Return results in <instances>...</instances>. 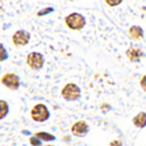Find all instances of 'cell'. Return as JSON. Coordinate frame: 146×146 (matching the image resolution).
<instances>
[{
    "mask_svg": "<svg viewBox=\"0 0 146 146\" xmlns=\"http://www.w3.org/2000/svg\"><path fill=\"white\" fill-rule=\"evenodd\" d=\"M66 26L71 29V31H81L84 28L87 23L86 17L81 13H77V12H72V13L68 14L64 19Z\"/></svg>",
    "mask_w": 146,
    "mask_h": 146,
    "instance_id": "cell-1",
    "label": "cell"
},
{
    "mask_svg": "<svg viewBox=\"0 0 146 146\" xmlns=\"http://www.w3.org/2000/svg\"><path fill=\"white\" fill-rule=\"evenodd\" d=\"M29 143H31L32 146H42V140L38 137H35V136L29 138Z\"/></svg>",
    "mask_w": 146,
    "mask_h": 146,
    "instance_id": "cell-15",
    "label": "cell"
},
{
    "mask_svg": "<svg viewBox=\"0 0 146 146\" xmlns=\"http://www.w3.org/2000/svg\"><path fill=\"white\" fill-rule=\"evenodd\" d=\"M1 84L9 90H18L20 87V77L14 72H7L1 77Z\"/></svg>",
    "mask_w": 146,
    "mask_h": 146,
    "instance_id": "cell-6",
    "label": "cell"
},
{
    "mask_svg": "<svg viewBox=\"0 0 146 146\" xmlns=\"http://www.w3.org/2000/svg\"><path fill=\"white\" fill-rule=\"evenodd\" d=\"M105 4L110 7H116V6H119L121 3H123V0H104Z\"/></svg>",
    "mask_w": 146,
    "mask_h": 146,
    "instance_id": "cell-16",
    "label": "cell"
},
{
    "mask_svg": "<svg viewBox=\"0 0 146 146\" xmlns=\"http://www.w3.org/2000/svg\"><path fill=\"white\" fill-rule=\"evenodd\" d=\"M89 132V125L86 120H77L71 126V133L76 137H84Z\"/></svg>",
    "mask_w": 146,
    "mask_h": 146,
    "instance_id": "cell-7",
    "label": "cell"
},
{
    "mask_svg": "<svg viewBox=\"0 0 146 146\" xmlns=\"http://www.w3.org/2000/svg\"><path fill=\"white\" fill-rule=\"evenodd\" d=\"M62 97L68 102H75L81 97V88L75 83H67L62 89Z\"/></svg>",
    "mask_w": 146,
    "mask_h": 146,
    "instance_id": "cell-3",
    "label": "cell"
},
{
    "mask_svg": "<svg viewBox=\"0 0 146 146\" xmlns=\"http://www.w3.org/2000/svg\"><path fill=\"white\" fill-rule=\"evenodd\" d=\"M26 63L32 70H41L44 66V56L39 52H31L26 57Z\"/></svg>",
    "mask_w": 146,
    "mask_h": 146,
    "instance_id": "cell-4",
    "label": "cell"
},
{
    "mask_svg": "<svg viewBox=\"0 0 146 146\" xmlns=\"http://www.w3.org/2000/svg\"><path fill=\"white\" fill-rule=\"evenodd\" d=\"M129 35L132 40L135 41H140L143 38H144V31L140 26H137V25H133L129 28Z\"/></svg>",
    "mask_w": 146,
    "mask_h": 146,
    "instance_id": "cell-9",
    "label": "cell"
},
{
    "mask_svg": "<svg viewBox=\"0 0 146 146\" xmlns=\"http://www.w3.org/2000/svg\"><path fill=\"white\" fill-rule=\"evenodd\" d=\"M54 11H55V9H54L53 7H44V8L40 9L38 13H36V17H46V15H48V14L53 13Z\"/></svg>",
    "mask_w": 146,
    "mask_h": 146,
    "instance_id": "cell-14",
    "label": "cell"
},
{
    "mask_svg": "<svg viewBox=\"0 0 146 146\" xmlns=\"http://www.w3.org/2000/svg\"><path fill=\"white\" fill-rule=\"evenodd\" d=\"M44 146H54V145H44Z\"/></svg>",
    "mask_w": 146,
    "mask_h": 146,
    "instance_id": "cell-19",
    "label": "cell"
},
{
    "mask_svg": "<svg viewBox=\"0 0 146 146\" xmlns=\"http://www.w3.org/2000/svg\"><path fill=\"white\" fill-rule=\"evenodd\" d=\"M8 58V52L6 49V47L0 42V62H5Z\"/></svg>",
    "mask_w": 146,
    "mask_h": 146,
    "instance_id": "cell-13",
    "label": "cell"
},
{
    "mask_svg": "<svg viewBox=\"0 0 146 146\" xmlns=\"http://www.w3.org/2000/svg\"><path fill=\"white\" fill-rule=\"evenodd\" d=\"M9 112V106L8 103L4 100H0V120L4 119Z\"/></svg>",
    "mask_w": 146,
    "mask_h": 146,
    "instance_id": "cell-11",
    "label": "cell"
},
{
    "mask_svg": "<svg viewBox=\"0 0 146 146\" xmlns=\"http://www.w3.org/2000/svg\"><path fill=\"white\" fill-rule=\"evenodd\" d=\"M34 136L38 137V138H40L42 141H43V140H44V141H53V140H55V136H54V135H50V133H48V132H42V131H40V132H36Z\"/></svg>",
    "mask_w": 146,
    "mask_h": 146,
    "instance_id": "cell-12",
    "label": "cell"
},
{
    "mask_svg": "<svg viewBox=\"0 0 146 146\" xmlns=\"http://www.w3.org/2000/svg\"><path fill=\"white\" fill-rule=\"evenodd\" d=\"M132 123L138 129H144L146 126V112L141 111L138 115H136L132 119Z\"/></svg>",
    "mask_w": 146,
    "mask_h": 146,
    "instance_id": "cell-10",
    "label": "cell"
},
{
    "mask_svg": "<svg viewBox=\"0 0 146 146\" xmlns=\"http://www.w3.org/2000/svg\"><path fill=\"white\" fill-rule=\"evenodd\" d=\"M126 56L131 62L135 63V62H139L140 58L144 56V53L138 46H131L126 50Z\"/></svg>",
    "mask_w": 146,
    "mask_h": 146,
    "instance_id": "cell-8",
    "label": "cell"
},
{
    "mask_svg": "<svg viewBox=\"0 0 146 146\" xmlns=\"http://www.w3.org/2000/svg\"><path fill=\"white\" fill-rule=\"evenodd\" d=\"M31 41V33L26 29H19L12 35V42L17 47H25Z\"/></svg>",
    "mask_w": 146,
    "mask_h": 146,
    "instance_id": "cell-5",
    "label": "cell"
},
{
    "mask_svg": "<svg viewBox=\"0 0 146 146\" xmlns=\"http://www.w3.org/2000/svg\"><path fill=\"white\" fill-rule=\"evenodd\" d=\"M109 146H123V141H121L120 139H115L109 144Z\"/></svg>",
    "mask_w": 146,
    "mask_h": 146,
    "instance_id": "cell-18",
    "label": "cell"
},
{
    "mask_svg": "<svg viewBox=\"0 0 146 146\" xmlns=\"http://www.w3.org/2000/svg\"><path fill=\"white\" fill-rule=\"evenodd\" d=\"M139 84H140V87H141V89L146 92V75H144L141 78H140V81H139Z\"/></svg>",
    "mask_w": 146,
    "mask_h": 146,
    "instance_id": "cell-17",
    "label": "cell"
},
{
    "mask_svg": "<svg viewBox=\"0 0 146 146\" xmlns=\"http://www.w3.org/2000/svg\"><path fill=\"white\" fill-rule=\"evenodd\" d=\"M31 117L34 121H36V123H43V121L49 119L50 112L44 104L39 103V104L34 105L33 109L31 110Z\"/></svg>",
    "mask_w": 146,
    "mask_h": 146,
    "instance_id": "cell-2",
    "label": "cell"
}]
</instances>
